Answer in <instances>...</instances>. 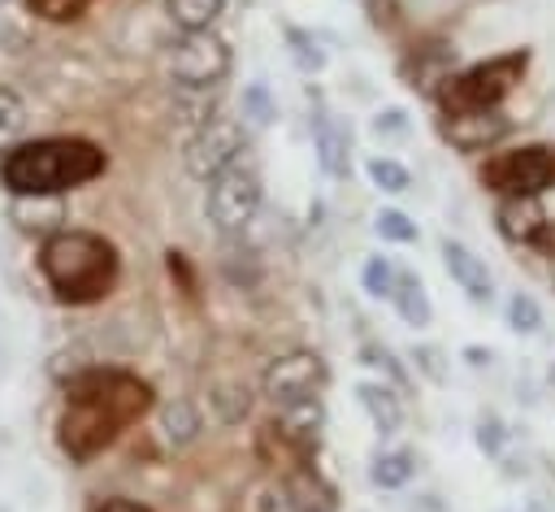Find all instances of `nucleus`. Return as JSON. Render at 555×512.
Here are the masks:
<instances>
[{
	"mask_svg": "<svg viewBox=\"0 0 555 512\" xmlns=\"http://www.w3.org/2000/svg\"><path fill=\"white\" fill-rule=\"evenodd\" d=\"M152 386L126 369H82L65 382V412L56 425L61 451L69 460H91L117 443L126 425L147 417Z\"/></svg>",
	"mask_w": 555,
	"mask_h": 512,
	"instance_id": "obj_1",
	"label": "nucleus"
},
{
	"mask_svg": "<svg viewBox=\"0 0 555 512\" xmlns=\"http://www.w3.org/2000/svg\"><path fill=\"white\" fill-rule=\"evenodd\" d=\"M39 273L61 304H95L117 286L121 256L104 234L56 230L39 247Z\"/></svg>",
	"mask_w": 555,
	"mask_h": 512,
	"instance_id": "obj_2",
	"label": "nucleus"
},
{
	"mask_svg": "<svg viewBox=\"0 0 555 512\" xmlns=\"http://www.w3.org/2000/svg\"><path fill=\"white\" fill-rule=\"evenodd\" d=\"M104 152L91 139H35L0 156L9 195H61L104 174Z\"/></svg>",
	"mask_w": 555,
	"mask_h": 512,
	"instance_id": "obj_3",
	"label": "nucleus"
},
{
	"mask_svg": "<svg viewBox=\"0 0 555 512\" xmlns=\"http://www.w3.org/2000/svg\"><path fill=\"white\" fill-rule=\"evenodd\" d=\"M525 69H529V52L525 48H512L503 56L468 65L464 74L442 82V91H438L442 113H455V108H499L512 95V87L525 78Z\"/></svg>",
	"mask_w": 555,
	"mask_h": 512,
	"instance_id": "obj_4",
	"label": "nucleus"
},
{
	"mask_svg": "<svg viewBox=\"0 0 555 512\" xmlns=\"http://www.w3.org/2000/svg\"><path fill=\"white\" fill-rule=\"evenodd\" d=\"M260 169L238 156L230 169H221L217 178H208V195H204V208H208V221L221 230V234H243L256 213H260Z\"/></svg>",
	"mask_w": 555,
	"mask_h": 512,
	"instance_id": "obj_5",
	"label": "nucleus"
},
{
	"mask_svg": "<svg viewBox=\"0 0 555 512\" xmlns=\"http://www.w3.org/2000/svg\"><path fill=\"white\" fill-rule=\"evenodd\" d=\"M165 65H169L173 82L221 87L230 65H234V56H230V43L217 30H178V39L165 52Z\"/></svg>",
	"mask_w": 555,
	"mask_h": 512,
	"instance_id": "obj_6",
	"label": "nucleus"
},
{
	"mask_svg": "<svg viewBox=\"0 0 555 512\" xmlns=\"http://www.w3.org/2000/svg\"><path fill=\"white\" fill-rule=\"evenodd\" d=\"M481 182L494 195H542L555 187V148L551 143H525L512 152H499L486 169Z\"/></svg>",
	"mask_w": 555,
	"mask_h": 512,
	"instance_id": "obj_7",
	"label": "nucleus"
},
{
	"mask_svg": "<svg viewBox=\"0 0 555 512\" xmlns=\"http://www.w3.org/2000/svg\"><path fill=\"white\" fill-rule=\"evenodd\" d=\"M247 152V130L234 121V117H208L204 126H195V135L186 139V152H182V161H186V174L191 178H199V182H208V178H217L221 169H230L238 156Z\"/></svg>",
	"mask_w": 555,
	"mask_h": 512,
	"instance_id": "obj_8",
	"label": "nucleus"
},
{
	"mask_svg": "<svg viewBox=\"0 0 555 512\" xmlns=\"http://www.w3.org/2000/svg\"><path fill=\"white\" fill-rule=\"evenodd\" d=\"M325 386V360L317 351H282L264 364L260 373V391L273 408H286V404H299L308 395H321Z\"/></svg>",
	"mask_w": 555,
	"mask_h": 512,
	"instance_id": "obj_9",
	"label": "nucleus"
},
{
	"mask_svg": "<svg viewBox=\"0 0 555 512\" xmlns=\"http://www.w3.org/2000/svg\"><path fill=\"white\" fill-rule=\"evenodd\" d=\"M256 512H334V495H330V486L317 482V473L295 469L260 490Z\"/></svg>",
	"mask_w": 555,
	"mask_h": 512,
	"instance_id": "obj_10",
	"label": "nucleus"
},
{
	"mask_svg": "<svg viewBox=\"0 0 555 512\" xmlns=\"http://www.w3.org/2000/svg\"><path fill=\"white\" fill-rule=\"evenodd\" d=\"M507 130H512V121H507L503 108H455V113H442V139H451V148H460V152H486Z\"/></svg>",
	"mask_w": 555,
	"mask_h": 512,
	"instance_id": "obj_11",
	"label": "nucleus"
},
{
	"mask_svg": "<svg viewBox=\"0 0 555 512\" xmlns=\"http://www.w3.org/2000/svg\"><path fill=\"white\" fill-rule=\"evenodd\" d=\"M546 208H542V195H499V208H494V226L507 243L516 247H533V239L542 234L546 226Z\"/></svg>",
	"mask_w": 555,
	"mask_h": 512,
	"instance_id": "obj_12",
	"label": "nucleus"
},
{
	"mask_svg": "<svg viewBox=\"0 0 555 512\" xmlns=\"http://www.w3.org/2000/svg\"><path fill=\"white\" fill-rule=\"evenodd\" d=\"M442 265H447V273L460 282V291H464L468 299L486 304V299L494 295V278H490L486 260H481L473 247H464V243L447 239V243H442Z\"/></svg>",
	"mask_w": 555,
	"mask_h": 512,
	"instance_id": "obj_13",
	"label": "nucleus"
},
{
	"mask_svg": "<svg viewBox=\"0 0 555 512\" xmlns=\"http://www.w3.org/2000/svg\"><path fill=\"white\" fill-rule=\"evenodd\" d=\"M273 425H278L299 451L312 456V447H317V438H321V425H325V404H321V395H308V399H299V404L278 408Z\"/></svg>",
	"mask_w": 555,
	"mask_h": 512,
	"instance_id": "obj_14",
	"label": "nucleus"
},
{
	"mask_svg": "<svg viewBox=\"0 0 555 512\" xmlns=\"http://www.w3.org/2000/svg\"><path fill=\"white\" fill-rule=\"evenodd\" d=\"M9 217L17 221V230L26 234H56L65 230V208H61V195H13L9 200Z\"/></svg>",
	"mask_w": 555,
	"mask_h": 512,
	"instance_id": "obj_15",
	"label": "nucleus"
},
{
	"mask_svg": "<svg viewBox=\"0 0 555 512\" xmlns=\"http://www.w3.org/2000/svg\"><path fill=\"white\" fill-rule=\"evenodd\" d=\"M312 143H317V161L330 178H343L347 174V152H351V139L347 130L330 117V113H317L312 117Z\"/></svg>",
	"mask_w": 555,
	"mask_h": 512,
	"instance_id": "obj_16",
	"label": "nucleus"
},
{
	"mask_svg": "<svg viewBox=\"0 0 555 512\" xmlns=\"http://www.w3.org/2000/svg\"><path fill=\"white\" fill-rule=\"evenodd\" d=\"M356 395H360V404H364V412H369V421H373L377 434H399V425H403V404H399V395H395L390 386H382V382H360Z\"/></svg>",
	"mask_w": 555,
	"mask_h": 512,
	"instance_id": "obj_17",
	"label": "nucleus"
},
{
	"mask_svg": "<svg viewBox=\"0 0 555 512\" xmlns=\"http://www.w3.org/2000/svg\"><path fill=\"white\" fill-rule=\"evenodd\" d=\"M390 304H395V308H399V317H403L408 325H416V330H425V325L434 321L429 295H425V286H421V282H416L412 273H399V286H395Z\"/></svg>",
	"mask_w": 555,
	"mask_h": 512,
	"instance_id": "obj_18",
	"label": "nucleus"
},
{
	"mask_svg": "<svg viewBox=\"0 0 555 512\" xmlns=\"http://www.w3.org/2000/svg\"><path fill=\"white\" fill-rule=\"evenodd\" d=\"M225 0H165V13L178 30H212Z\"/></svg>",
	"mask_w": 555,
	"mask_h": 512,
	"instance_id": "obj_19",
	"label": "nucleus"
},
{
	"mask_svg": "<svg viewBox=\"0 0 555 512\" xmlns=\"http://www.w3.org/2000/svg\"><path fill=\"white\" fill-rule=\"evenodd\" d=\"M26 126H30V113H26V100H22L17 91H9V87H0V156H4V152H13V148L22 143V135H26Z\"/></svg>",
	"mask_w": 555,
	"mask_h": 512,
	"instance_id": "obj_20",
	"label": "nucleus"
},
{
	"mask_svg": "<svg viewBox=\"0 0 555 512\" xmlns=\"http://www.w3.org/2000/svg\"><path fill=\"white\" fill-rule=\"evenodd\" d=\"M217 87H186V82H173V108L186 117V121H195V126H204L208 117H217Z\"/></svg>",
	"mask_w": 555,
	"mask_h": 512,
	"instance_id": "obj_21",
	"label": "nucleus"
},
{
	"mask_svg": "<svg viewBox=\"0 0 555 512\" xmlns=\"http://www.w3.org/2000/svg\"><path fill=\"white\" fill-rule=\"evenodd\" d=\"M160 425H165V438H169L173 447H182V443H191V438L199 434V412H195L191 399H173V404H165Z\"/></svg>",
	"mask_w": 555,
	"mask_h": 512,
	"instance_id": "obj_22",
	"label": "nucleus"
},
{
	"mask_svg": "<svg viewBox=\"0 0 555 512\" xmlns=\"http://www.w3.org/2000/svg\"><path fill=\"white\" fill-rule=\"evenodd\" d=\"M369 477H373V486H382V490H399V486L412 482V456H408V451H382V456L373 460Z\"/></svg>",
	"mask_w": 555,
	"mask_h": 512,
	"instance_id": "obj_23",
	"label": "nucleus"
},
{
	"mask_svg": "<svg viewBox=\"0 0 555 512\" xmlns=\"http://www.w3.org/2000/svg\"><path fill=\"white\" fill-rule=\"evenodd\" d=\"M364 174H369V182H373L377 191H386V195H399V191H408V187H412L408 165H399V161H390V156H369Z\"/></svg>",
	"mask_w": 555,
	"mask_h": 512,
	"instance_id": "obj_24",
	"label": "nucleus"
},
{
	"mask_svg": "<svg viewBox=\"0 0 555 512\" xmlns=\"http://www.w3.org/2000/svg\"><path fill=\"white\" fill-rule=\"evenodd\" d=\"M360 282H364V291H369L373 299H390V295H395V286H399V269H395L386 256H373V260L364 265Z\"/></svg>",
	"mask_w": 555,
	"mask_h": 512,
	"instance_id": "obj_25",
	"label": "nucleus"
},
{
	"mask_svg": "<svg viewBox=\"0 0 555 512\" xmlns=\"http://www.w3.org/2000/svg\"><path fill=\"white\" fill-rule=\"evenodd\" d=\"M507 325H512L516 334H538V330H542V304H538L533 295L516 291V295L507 299Z\"/></svg>",
	"mask_w": 555,
	"mask_h": 512,
	"instance_id": "obj_26",
	"label": "nucleus"
},
{
	"mask_svg": "<svg viewBox=\"0 0 555 512\" xmlns=\"http://www.w3.org/2000/svg\"><path fill=\"white\" fill-rule=\"evenodd\" d=\"M373 230H377L386 243H416V226H412L399 208H382V213L373 217Z\"/></svg>",
	"mask_w": 555,
	"mask_h": 512,
	"instance_id": "obj_27",
	"label": "nucleus"
},
{
	"mask_svg": "<svg viewBox=\"0 0 555 512\" xmlns=\"http://www.w3.org/2000/svg\"><path fill=\"white\" fill-rule=\"evenodd\" d=\"M87 4L91 0H26V9L43 22H74V17H82Z\"/></svg>",
	"mask_w": 555,
	"mask_h": 512,
	"instance_id": "obj_28",
	"label": "nucleus"
},
{
	"mask_svg": "<svg viewBox=\"0 0 555 512\" xmlns=\"http://www.w3.org/2000/svg\"><path fill=\"white\" fill-rule=\"evenodd\" d=\"M243 108H247V117H251L256 126H264V121H273V104H269V95H264V87H260V82L243 91Z\"/></svg>",
	"mask_w": 555,
	"mask_h": 512,
	"instance_id": "obj_29",
	"label": "nucleus"
},
{
	"mask_svg": "<svg viewBox=\"0 0 555 512\" xmlns=\"http://www.w3.org/2000/svg\"><path fill=\"white\" fill-rule=\"evenodd\" d=\"M499 443H503V425H499L494 417H486V421L477 425V447H481V451H499Z\"/></svg>",
	"mask_w": 555,
	"mask_h": 512,
	"instance_id": "obj_30",
	"label": "nucleus"
},
{
	"mask_svg": "<svg viewBox=\"0 0 555 512\" xmlns=\"http://www.w3.org/2000/svg\"><path fill=\"white\" fill-rule=\"evenodd\" d=\"M373 130H377V135H403V113H399V108L377 113V117H373Z\"/></svg>",
	"mask_w": 555,
	"mask_h": 512,
	"instance_id": "obj_31",
	"label": "nucleus"
},
{
	"mask_svg": "<svg viewBox=\"0 0 555 512\" xmlns=\"http://www.w3.org/2000/svg\"><path fill=\"white\" fill-rule=\"evenodd\" d=\"M533 247H538L546 260H555V221H546V226H542V234L533 239Z\"/></svg>",
	"mask_w": 555,
	"mask_h": 512,
	"instance_id": "obj_32",
	"label": "nucleus"
},
{
	"mask_svg": "<svg viewBox=\"0 0 555 512\" xmlns=\"http://www.w3.org/2000/svg\"><path fill=\"white\" fill-rule=\"evenodd\" d=\"M95 512H152V508H143V503H134V499H104Z\"/></svg>",
	"mask_w": 555,
	"mask_h": 512,
	"instance_id": "obj_33",
	"label": "nucleus"
}]
</instances>
